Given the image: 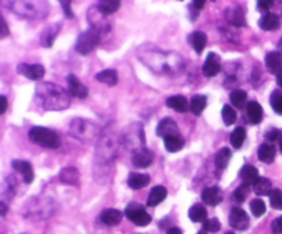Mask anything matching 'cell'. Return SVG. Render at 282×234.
<instances>
[{
	"label": "cell",
	"instance_id": "cell-33",
	"mask_svg": "<svg viewBox=\"0 0 282 234\" xmlns=\"http://www.w3.org/2000/svg\"><path fill=\"white\" fill-rule=\"evenodd\" d=\"M252 188H253V191L258 196H270V193L273 191V189H271V181L267 179V178H259Z\"/></svg>",
	"mask_w": 282,
	"mask_h": 234
},
{
	"label": "cell",
	"instance_id": "cell-41",
	"mask_svg": "<svg viewBox=\"0 0 282 234\" xmlns=\"http://www.w3.org/2000/svg\"><path fill=\"white\" fill-rule=\"evenodd\" d=\"M251 211L253 213V216L260 218L262 215L266 213V203L260 198H255L251 203Z\"/></svg>",
	"mask_w": 282,
	"mask_h": 234
},
{
	"label": "cell",
	"instance_id": "cell-32",
	"mask_svg": "<svg viewBox=\"0 0 282 234\" xmlns=\"http://www.w3.org/2000/svg\"><path fill=\"white\" fill-rule=\"evenodd\" d=\"M79 171L73 167H68V168H63L60 174V179H61L65 185H77L79 183Z\"/></svg>",
	"mask_w": 282,
	"mask_h": 234
},
{
	"label": "cell",
	"instance_id": "cell-47",
	"mask_svg": "<svg viewBox=\"0 0 282 234\" xmlns=\"http://www.w3.org/2000/svg\"><path fill=\"white\" fill-rule=\"evenodd\" d=\"M271 229H273V233L274 234H282V216L273 220Z\"/></svg>",
	"mask_w": 282,
	"mask_h": 234
},
{
	"label": "cell",
	"instance_id": "cell-34",
	"mask_svg": "<svg viewBox=\"0 0 282 234\" xmlns=\"http://www.w3.org/2000/svg\"><path fill=\"white\" fill-rule=\"evenodd\" d=\"M230 160H231V150L229 148H223L215 156V166L218 167L219 170H224L226 167L229 166Z\"/></svg>",
	"mask_w": 282,
	"mask_h": 234
},
{
	"label": "cell",
	"instance_id": "cell-16",
	"mask_svg": "<svg viewBox=\"0 0 282 234\" xmlns=\"http://www.w3.org/2000/svg\"><path fill=\"white\" fill-rule=\"evenodd\" d=\"M201 198L206 205H212L216 207L218 204H221L222 200H223V194H222V190L216 186H209L206 189L202 190L201 193Z\"/></svg>",
	"mask_w": 282,
	"mask_h": 234
},
{
	"label": "cell",
	"instance_id": "cell-38",
	"mask_svg": "<svg viewBox=\"0 0 282 234\" xmlns=\"http://www.w3.org/2000/svg\"><path fill=\"white\" fill-rule=\"evenodd\" d=\"M206 106V97L205 95H194L190 101V110L193 114L200 116L204 112Z\"/></svg>",
	"mask_w": 282,
	"mask_h": 234
},
{
	"label": "cell",
	"instance_id": "cell-2",
	"mask_svg": "<svg viewBox=\"0 0 282 234\" xmlns=\"http://www.w3.org/2000/svg\"><path fill=\"white\" fill-rule=\"evenodd\" d=\"M121 144V135L117 134L112 126H109L101 134L97 144V160L98 163H107L115 159L119 150V145Z\"/></svg>",
	"mask_w": 282,
	"mask_h": 234
},
{
	"label": "cell",
	"instance_id": "cell-46",
	"mask_svg": "<svg viewBox=\"0 0 282 234\" xmlns=\"http://www.w3.org/2000/svg\"><path fill=\"white\" fill-rule=\"evenodd\" d=\"M281 135H282L281 132L275 128H271L270 131H267L266 132L267 141H270V142H274V141H277V139H282Z\"/></svg>",
	"mask_w": 282,
	"mask_h": 234
},
{
	"label": "cell",
	"instance_id": "cell-49",
	"mask_svg": "<svg viewBox=\"0 0 282 234\" xmlns=\"http://www.w3.org/2000/svg\"><path fill=\"white\" fill-rule=\"evenodd\" d=\"M0 101H1V107H0V114H4V113H6V110H7V106H8L7 98H6L4 95H1V97H0Z\"/></svg>",
	"mask_w": 282,
	"mask_h": 234
},
{
	"label": "cell",
	"instance_id": "cell-42",
	"mask_svg": "<svg viewBox=\"0 0 282 234\" xmlns=\"http://www.w3.org/2000/svg\"><path fill=\"white\" fill-rule=\"evenodd\" d=\"M270 204L274 210L282 211V190L274 189L270 193Z\"/></svg>",
	"mask_w": 282,
	"mask_h": 234
},
{
	"label": "cell",
	"instance_id": "cell-21",
	"mask_svg": "<svg viewBox=\"0 0 282 234\" xmlns=\"http://www.w3.org/2000/svg\"><path fill=\"white\" fill-rule=\"evenodd\" d=\"M280 17L274 13H268V14H263V17L259 20L260 29L267 30H277L280 28Z\"/></svg>",
	"mask_w": 282,
	"mask_h": 234
},
{
	"label": "cell",
	"instance_id": "cell-20",
	"mask_svg": "<svg viewBox=\"0 0 282 234\" xmlns=\"http://www.w3.org/2000/svg\"><path fill=\"white\" fill-rule=\"evenodd\" d=\"M187 42L190 43V45L194 48L196 53L201 54L204 51V48H205L206 45V35L204 32L196 30V32H193L191 35H189Z\"/></svg>",
	"mask_w": 282,
	"mask_h": 234
},
{
	"label": "cell",
	"instance_id": "cell-44",
	"mask_svg": "<svg viewBox=\"0 0 282 234\" xmlns=\"http://www.w3.org/2000/svg\"><path fill=\"white\" fill-rule=\"evenodd\" d=\"M248 196V186H240L238 189L234 191V198H236L237 203H244L245 198Z\"/></svg>",
	"mask_w": 282,
	"mask_h": 234
},
{
	"label": "cell",
	"instance_id": "cell-17",
	"mask_svg": "<svg viewBox=\"0 0 282 234\" xmlns=\"http://www.w3.org/2000/svg\"><path fill=\"white\" fill-rule=\"evenodd\" d=\"M11 167L16 170L17 172L22 175L23 181L25 183H31L35 178V174H33V168H32V164L29 161H25V160H14L11 163Z\"/></svg>",
	"mask_w": 282,
	"mask_h": 234
},
{
	"label": "cell",
	"instance_id": "cell-18",
	"mask_svg": "<svg viewBox=\"0 0 282 234\" xmlns=\"http://www.w3.org/2000/svg\"><path fill=\"white\" fill-rule=\"evenodd\" d=\"M240 178H241V181H242V185L244 186H253L256 181L259 179V171H258V168L253 166H244L241 168V171H240Z\"/></svg>",
	"mask_w": 282,
	"mask_h": 234
},
{
	"label": "cell",
	"instance_id": "cell-58",
	"mask_svg": "<svg viewBox=\"0 0 282 234\" xmlns=\"http://www.w3.org/2000/svg\"><path fill=\"white\" fill-rule=\"evenodd\" d=\"M199 234H206V233H199Z\"/></svg>",
	"mask_w": 282,
	"mask_h": 234
},
{
	"label": "cell",
	"instance_id": "cell-19",
	"mask_svg": "<svg viewBox=\"0 0 282 234\" xmlns=\"http://www.w3.org/2000/svg\"><path fill=\"white\" fill-rule=\"evenodd\" d=\"M153 159H154L153 151L145 148L143 150L138 151V153L134 154V157H132V164L137 167V168H147V167L152 166Z\"/></svg>",
	"mask_w": 282,
	"mask_h": 234
},
{
	"label": "cell",
	"instance_id": "cell-28",
	"mask_svg": "<svg viewBox=\"0 0 282 234\" xmlns=\"http://www.w3.org/2000/svg\"><path fill=\"white\" fill-rule=\"evenodd\" d=\"M95 79L101 83L109 85V87H115L117 82H119V75H117L115 69H105V70H102L95 76Z\"/></svg>",
	"mask_w": 282,
	"mask_h": 234
},
{
	"label": "cell",
	"instance_id": "cell-25",
	"mask_svg": "<svg viewBox=\"0 0 282 234\" xmlns=\"http://www.w3.org/2000/svg\"><path fill=\"white\" fill-rule=\"evenodd\" d=\"M121 219L122 213L119 210H115V208H107L101 213V220L107 226H116V225H119L121 222Z\"/></svg>",
	"mask_w": 282,
	"mask_h": 234
},
{
	"label": "cell",
	"instance_id": "cell-40",
	"mask_svg": "<svg viewBox=\"0 0 282 234\" xmlns=\"http://www.w3.org/2000/svg\"><path fill=\"white\" fill-rule=\"evenodd\" d=\"M270 104H271V107L275 113L282 114V91L275 90L271 92Z\"/></svg>",
	"mask_w": 282,
	"mask_h": 234
},
{
	"label": "cell",
	"instance_id": "cell-10",
	"mask_svg": "<svg viewBox=\"0 0 282 234\" xmlns=\"http://www.w3.org/2000/svg\"><path fill=\"white\" fill-rule=\"evenodd\" d=\"M18 73L20 75L25 76L26 79H29V80H40V79H43L44 77V73H46V69L44 66H41V65H29V64H20L18 65Z\"/></svg>",
	"mask_w": 282,
	"mask_h": 234
},
{
	"label": "cell",
	"instance_id": "cell-43",
	"mask_svg": "<svg viewBox=\"0 0 282 234\" xmlns=\"http://www.w3.org/2000/svg\"><path fill=\"white\" fill-rule=\"evenodd\" d=\"M204 230L209 232V233H216L221 230V222L216 219V218H211V219H206L204 222Z\"/></svg>",
	"mask_w": 282,
	"mask_h": 234
},
{
	"label": "cell",
	"instance_id": "cell-15",
	"mask_svg": "<svg viewBox=\"0 0 282 234\" xmlns=\"http://www.w3.org/2000/svg\"><path fill=\"white\" fill-rule=\"evenodd\" d=\"M157 135L164 138V139L168 138V136L181 135L179 134V127H178V124L172 119H164L157 126Z\"/></svg>",
	"mask_w": 282,
	"mask_h": 234
},
{
	"label": "cell",
	"instance_id": "cell-52",
	"mask_svg": "<svg viewBox=\"0 0 282 234\" xmlns=\"http://www.w3.org/2000/svg\"><path fill=\"white\" fill-rule=\"evenodd\" d=\"M167 234H182V232H181V229H178V227H171L167 232Z\"/></svg>",
	"mask_w": 282,
	"mask_h": 234
},
{
	"label": "cell",
	"instance_id": "cell-6",
	"mask_svg": "<svg viewBox=\"0 0 282 234\" xmlns=\"http://www.w3.org/2000/svg\"><path fill=\"white\" fill-rule=\"evenodd\" d=\"M121 142L132 151L143 150L145 149V131L141 124H132L121 134Z\"/></svg>",
	"mask_w": 282,
	"mask_h": 234
},
{
	"label": "cell",
	"instance_id": "cell-48",
	"mask_svg": "<svg viewBox=\"0 0 282 234\" xmlns=\"http://www.w3.org/2000/svg\"><path fill=\"white\" fill-rule=\"evenodd\" d=\"M61 6L62 8H63V13H65V15H66L68 18H73V17H75L72 8H70V1H61Z\"/></svg>",
	"mask_w": 282,
	"mask_h": 234
},
{
	"label": "cell",
	"instance_id": "cell-55",
	"mask_svg": "<svg viewBox=\"0 0 282 234\" xmlns=\"http://www.w3.org/2000/svg\"><path fill=\"white\" fill-rule=\"evenodd\" d=\"M277 83H278V85L281 87V90H282V76H280V77H277Z\"/></svg>",
	"mask_w": 282,
	"mask_h": 234
},
{
	"label": "cell",
	"instance_id": "cell-50",
	"mask_svg": "<svg viewBox=\"0 0 282 234\" xmlns=\"http://www.w3.org/2000/svg\"><path fill=\"white\" fill-rule=\"evenodd\" d=\"M0 21H1V33H0V38H6V36H8L7 23L4 21V18H1Z\"/></svg>",
	"mask_w": 282,
	"mask_h": 234
},
{
	"label": "cell",
	"instance_id": "cell-22",
	"mask_svg": "<svg viewBox=\"0 0 282 234\" xmlns=\"http://www.w3.org/2000/svg\"><path fill=\"white\" fill-rule=\"evenodd\" d=\"M167 106L176 110V112H179V113H184V112H187V109H190V104L187 102L186 97H183V95L169 97L167 99Z\"/></svg>",
	"mask_w": 282,
	"mask_h": 234
},
{
	"label": "cell",
	"instance_id": "cell-27",
	"mask_svg": "<svg viewBox=\"0 0 282 234\" xmlns=\"http://www.w3.org/2000/svg\"><path fill=\"white\" fill-rule=\"evenodd\" d=\"M246 116L249 117V121L252 124H259L263 119V109L259 102L252 101L246 105Z\"/></svg>",
	"mask_w": 282,
	"mask_h": 234
},
{
	"label": "cell",
	"instance_id": "cell-5",
	"mask_svg": "<svg viewBox=\"0 0 282 234\" xmlns=\"http://www.w3.org/2000/svg\"><path fill=\"white\" fill-rule=\"evenodd\" d=\"M28 135H29V139L33 144L39 145L41 148L57 149L61 145L60 135L53 129L44 128V127H32Z\"/></svg>",
	"mask_w": 282,
	"mask_h": 234
},
{
	"label": "cell",
	"instance_id": "cell-36",
	"mask_svg": "<svg viewBox=\"0 0 282 234\" xmlns=\"http://www.w3.org/2000/svg\"><path fill=\"white\" fill-rule=\"evenodd\" d=\"M206 216H208V213H206V210L204 205L196 204L193 205L190 210H189V218L191 219V222H196V223L205 222Z\"/></svg>",
	"mask_w": 282,
	"mask_h": 234
},
{
	"label": "cell",
	"instance_id": "cell-26",
	"mask_svg": "<svg viewBox=\"0 0 282 234\" xmlns=\"http://www.w3.org/2000/svg\"><path fill=\"white\" fill-rule=\"evenodd\" d=\"M60 28H61V23H54L51 26H48L44 32L41 33V38H40V43L43 47H51L54 43V40L57 38V35L60 33Z\"/></svg>",
	"mask_w": 282,
	"mask_h": 234
},
{
	"label": "cell",
	"instance_id": "cell-56",
	"mask_svg": "<svg viewBox=\"0 0 282 234\" xmlns=\"http://www.w3.org/2000/svg\"><path fill=\"white\" fill-rule=\"evenodd\" d=\"M226 234H234V233H233V232H227V233H226Z\"/></svg>",
	"mask_w": 282,
	"mask_h": 234
},
{
	"label": "cell",
	"instance_id": "cell-53",
	"mask_svg": "<svg viewBox=\"0 0 282 234\" xmlns=\"http://www.w3.org/2000/svg\"><path fill=\"white\" fill-rule=\"evenodd\" d=\"M0 208H1V216H4V215H6V211H7V207H6L4 203H1V204H0Z\"/></svg>",
	"mask_w": 282,
	"mask_h": 234
},
{
	"label": "cell",
	"instance_id": "cell-30",
	"mask_svg": "<svg viewBox=\"0 0 282 234\" xmlns=\"http://www.w3.org/2000/svg\"><path fill=\"white\" fill-rule=\"evenodd\" d=\"M121 6V3L119 0H101L97 4V8L101 14L103 15H110L116 13Z\"/></svg>",
	"mask_w": 282,
	"mask_h": 234
},
{
	"label": "cell",
	"instance_id": "cell-7",
	"mask_svg": "<svg viewBox=\"0 0 282 234\" xmlns=\"http://www.w3.org/2000/svg\"><path fill=\"white\" fill-rule=\"evenodd\" d=\"M101 42V33L98 30L87 29L83 32L76 42V51L80 55H88L92 50L97 48V45L100 44Z\"/></svg>",
	"mask_w": 282,
	"mask_h": 234
},
{
	"label": "cell",
	"instance_id": "cell-29",
	"mask_svg": "<svg viewBox=\"0 0 282 234\" xmlns=\"http://www.w3.org/2000/svg\"><path fill=\"white\" fill-rule=\"evenodd\" d=\"M184 138L182 135H175V136H168L164 139V145H165V149L169 153H176V151H181L184 148Z\"/></svg>",
	"mask_w": 282,
	"mask_h": 234
},
{
	"label": "cell",
	"instance_id": "cell-12",
	"mask_svg": "<svg viewBox=\"0 0 282 234\" xmlns=\"http://www.w3.org/2000/svg\"><path fill=\"white\" fill-rule=\"evenodd\" d=\"M221 57L215 53L208 54L205 64H204V66H202V73H204L206 77H214V76H216L221 72Z\"/></svg>",
	"mask_w": 282,
	"mask_h": 234
},
{
	"label": "cell",
	"instance_id": "cell-3",
	"mask_svg": "<svg viewBox=\"0 0 282 234\" xmlns=\"http://www.w3.org/2000/svg\"><path fill=\"white\" fill-rule=\"evenodd\" d=\"M69 134L83 144L91 145L94 142H98L102 131L92 121L84 120V119H75L69 126Z\"/></svg>",
	"mask_w": 282,
	"mask_h": 234
},
{
	"label": "cell",
	"instance_id": "cell-45",
	"mask_svg": "<svg viewBox=\"0 0 282 234\" xmlns=\"http://www.w3.org/2000/svg\"><path fill=\"white\" fill-rule=\"evenodd\" d=\"M274 4H275L274 1H270V0H260V1H258V10L262 11V13L268 14V11L273 8Z\"/></svg>",
	"mask_w": 282,
	"mask_h": 234
},
{
	"label": "cell",
	"instance_id": "cell-24",
	"mask_svg": "<svg viewBox=\"0 0 282 234\" xmlns=\"http://www.w3.org/2000/svg\"><path fill=\"white\" fill-rule=\"evenodd\" d=\"M149 183H150V176L149 175L138 174V172H131L128 175V186H130L131 189H143Z\"/></svg>",
	"mask_w": 282,
	"mask_h": 234
},
{
	"label": "cell",
	"instance_id": "cell-8",
	"mask_svg": "<svg viewBox=\"0 0 282 234\" xmlns=\"http://www.w3.org/2000/svg\"><path fill=\"white\" fill-rule=\"evenodd\" d=\"M125 216L138 226H147L152 222V216L146 212L145 207L132 201L125 208Z\"/></svg>",
	"mask_w": 282,
	"mask_h": 234
},
{
	"label": "cell",
	"instance_id": "cell-37",
	"mask_svg": "<svg viewBox=\"0 0 282 234\" xmlns=\"http://www.w3.org/2000/svg\"><path fill=\"white\" fill-rule=\"evenodd\" d=\"M246 98H248V94L244 90H234L231 91V94H230V102H231V105L236 106L237 109L245 107Z\"/></svg>",
	"mask_w": 282,
	"mask_h": 234
},
{
	"label": "cell",
	"instance_id": "cell-35",
	"mask_svg": "<svg viewBox=\"0 0 282 234\" xmlns=\"http://www.w3.org/2000/svg\"><path fill=\"white\" fill-rule=\"evenodd\" d=\"M245 139H246V131L244 127H237L230 135V144L234 149H240L244 145Z\"/></svg>",
	"mask_w": 282,
	"mask_h": 234
},
{
	"label": "cell",
	"instance_id": "cell-4",
	"mask_svg": "<svg viewBox=\"0 0 282 234\" xmlns=\"http://www.w3.org/2000/svg\"><path fill=\"white\" fill-rule=\"evenodd\" d=\"M10 10H13L16 14L25 17L28 20L33 18H43L48 13V4L41 1H11Z\"/></svg>",
	"mask_w": 282,
	"mask_h": 234
},
{
	"label": "cell",
	"instance_id": "cell-23",
	"mask_svg": "<svg viewBox=\"0 0 282 234\" xmlns=\"http://www.w3.org/2000/svg\"><path fill=\"white\" fill-rule=\"evenodd\" d=\"M168 191L164 186H154L150 193H149V197H147V205L149 207H156V205L161 204L165 198H167Z\"/></svg>",
	"mask_w": 282,
	"mask_h": 234
},
{
	"label": "cell",
	"instance_id": "cell-51",
	"mask_svg": "<svg viewBox=\"0 0 282 234\" xmlns=\"http://www.w3.org/2000/svg\"><path fill=\"white\" fill-rule=\"evenodd\" d=\"M204 4H205L204 0H197V1H193V3H191V6L196 8V10H201V8L204 7Z\"/></svg>",
	"mask_w": 282,
	"mask_h": 234
},
{
	"label": "cell",
	"instance_id": "cell-11",
	"mask_svg": "<svg viewBox=\"0 0 282 234\" xmlns=\"http://www.w3.org/2000/svg\"><path fill=\"white\" fill-rule=\"evenodd\" d=\"M66 83H68V90L70 95L77 97V98H87L88 97V88L84 85L75 75H68L66 77Z\"/></svg>",
	"mask_w": 282,
	"mask_h": 234
},
{
	"label": "cell",
	"instance_id": "cell-39",
	"mask_svg": "<svg viewBox=\"0 0 282 234\" xmlns=\"http://www.w3.org/2000/svg\"><path fill=\"white\" fill-rule=\"evenodd\" d=\"M222 119H223V123L226 126H231L237 121V113L236 110L231 107L230 105H224L223 109H222Z\"/></svg>",
	"mask_w": 282,
	"mask_h": 234
},
{
	"label": "cell",
	"instance_id": "cell-1",
	"mask_svg": "<svg viewBox=\"0 0 282 234\" xmlns=\"http://www.w3.org/2000/svg\"><path fill=\"white\" fill-rule=\"evenodd\" d=\"M36 101L46 110L68 109L70 99L66 91L53 83H41L36 88Z\"/></svg>",
	"mask_w": 282,
	"mask_h": 234
},
{
	"label": "cell",
	"instance_id": "cell-57",
	"mask_svg": "<svg viewBox=\"0 0 282 234\" xmlns=\"http://www.w3.org/2000/svg\"><path fill=\"white\" fill-rule=\"evenodd\" d=\"M280 146H281V150H282V141H281V145H280Z\"/></svg>",
	"mask_w": 282,
	"mask_h": 234
},
{
	"label": "cell",
	"instance_id": "cell-31",
	"mask_svg": "<svg viewBox=\"0 0 282 234\" xmlns=\"http://www.w3.org/2000/svg\"><path fill=\"white\" fill-rule=\"evenodd\" d=\"M258 157L260 161H263L266 164H271L275 159V148L270 144H263L258 150Z\"/></svg>",
	"mask_w": 282,
	"mask_h": 234
},
{
	"label": "cell",
	"instance_id": "cell-54",
	"mask_svg": "<svg viewBox=\"0 0 282 234\" xmlns=\"http://www.w3.org/2000/svg\"><path fill=\"white\" fill-rule=\"evenodd\" d=\"M277 51H278V53L282 55V38H281V40L278 42V45H277Z\"/></svg>",
	"mask_w": 282,
	"mask_h": 234
},
{
	"label": "cell",
	"instance_id": "cell-14",
	"mask_svg": "<svg viewBox=\"0 0 282 234\" xmlns=\"http://www.w3.org/2000/svg\"><path fill=\"white\" fill-rule=\"evenodd\" d=\"M226 18L229 20L234 26H245L246 25V20H245V8L241 6H231L226 10Z\"/></svg>",
	"mask_w": 282,
	"mask_h": 234
},
{
	"label": "cell",
	"instance_id": "cell-13",
	"mask_svg": "<svg viewBox=\"0 0 282 234\" xmlns=\"http://www.w3.org/2000/svg\"><path fill=\"white\" fill-rule=\"evenodd\" d=\"M266 68L270 73H273L277 77L282 76V55L278 51H273L266 55Z\"/></svg>",
	"mask_w": 282,
	"mask_h": 234
},
{
	"label": "cell",
	"instance_id": "cell-9",
	"mask_svg": "<svg viewBox=\"0 0 282 234\" xmlns=\"http://www.w3.org/2000/svg\"><path fill=\"white\" fill-rule=\"evenodd\" d=\"M230 226L236 230H246L249 227V216L242 208H233L229 218Z\"/></svg>",
	"mask_w": 282,
	"mask_h": 234
}]
</instances>
